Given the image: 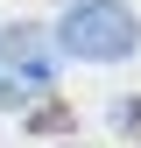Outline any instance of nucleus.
<instances>
[{"label": "nucleus", "mask_w": 141, "mask_h": 148, "mask_svg": "<svg viewBox=\"0 0 141 148\" xmlns=\"http://www.w3.org/2000/svg\"><path fill=\"white\" fill-rule=\"evenodd\" d=\"M113 127L127 141H141V99H113Z\"/></svg>", "instance_id": "obj_4"}, {"label": "nucleus", "mask_w": 141, "mask_h": 148, "mask_svg": "<svg viewBox=\"0 0 141 148\" xmlns=\"http://www.w3.org/2000/svg\"><path fill=\"white\" fill-rule=\"evenodd\" d=\"M0 64H7V78L49 85V71H57V35L35 28V21H7L0 28Z\"/></svg>", "instance_id": "obj_2"}, {"label": "nucleus", "mask_w": 141, "mask_h": 148, "mask_svg": "<svg viewBox=\"0 0 141 148\" xmlns=\"http://www.w3.org/2000/svg\"><path fill=\"white\" fill-rule=\"evenodd\" d=\"M21 127H28V134H70V127H78V113H70V106H57V99H42L35 113H21Z\"/></svg>", "instance_id": "obj_3"}, {"label": "nucleus", "mask_w": 141, "mask_h": 148, "mask_svg": "<svg viewBox=\"0 0 141 148\" xmlns=\"http://www.w3.org/2000/svg\"><path fill=\"white\" fill-rule=\"evenodd\" d=\"M134 42H141V21L127 0H70L57 21V49L85 64H127Z\"/></svg>", "instance_id": "obj_1"}]
</instances>
